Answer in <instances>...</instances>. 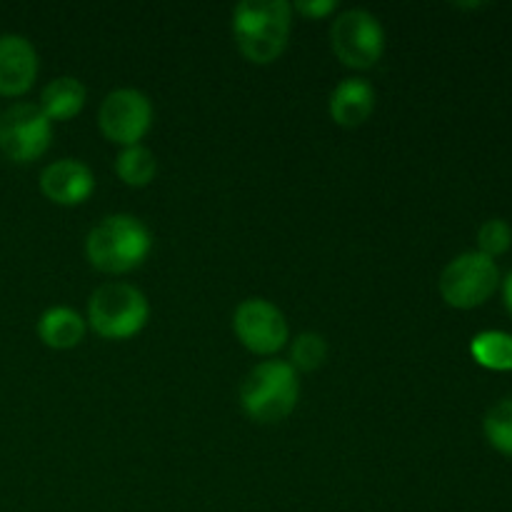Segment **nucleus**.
<instances>
[{"label":"nucleus","mask_w":512,"mask_h":512,"mask_svg":"<svg viewBox=\"0 0 512 512\" xmlns=\"http://www.w3.org/2000/svg\"><path fill=\"white\" fill-rule=\"evenodd\" d=\"M293 28V5L285 0H243L233 10V33L250 63L268 65L283 55Z\"/></svg>","instance_id":"nucleus-1"},{"label":"nucleus","mask_w":512,"mask_h":512,"mask_svg":"<svg viewBox=\"0 0 512 512\" xmlns=\"http://www.w3.org/2000/svg\"><path fill=\"white\" fill-rule=\"evenodd\" d=\"M153 250L150 230L133 215H108L85 240V255L100 273L123 275L145 263Z\"/></svg>","instance_id":"nucleus-2"},{"label":"nucleus","mask_w":512,"mask_h":512,"mask_svg":"<svg viewBox=\"0 0 512 512\" xmlns=\"http://www.w3.org/2000/svg\"><path fill=\"white\" fill-rule=\"evenodd\" d=\"M300 398L298 373L285 360H265L245 375L240 385L243 410L258 423H280L295 410Z\"/></svg>","instance_id":"nucleus-3"},{"label":"nucleus","mask_w":512,"mask_h":512,"mask_svg":"<svg viewBox=\"0 0 512 512\" xmlns=\"http://www.w3.org/2000/svg\"><path fill=\"white\" fill-rule=\"evenodd\" d=\"M150 315L148 298L135 285L105 283L90 295L88 323L100 338L128 340L145 328Z\"/></svg>","instance_id":"nucleus-4"},{"label":"nucleus","mask_w":512,"mask_h":512,"mask_svg":"<svg viewBox=\"0 0 512 512\" xmlns=\"http://www.w3.org/2000/svg\"><path fill=\"white\" fill-rule=\"evenodd\" d=\"M500 285V268L493 258L470 250L458 255L440 273V295L450 308L473 310L488 303Z\"/></svg>","instance_id":"nucleus-5"},{"label":"nucleus","mask_w":512,"mask_h":512,"mask_svg":"<svg viewBox=\"0 0 512 512\" xmlns=\"http://www.w3.org/2000/svg\"><path fill=\"white\" fill-rule=\"evenodd\" d=\"M330 43L343 65L368 70L378 65L385 50V30L373 13L363 8L345 10L330 28Z\"/></svg>","instance_id":"nucleus-6"},{"label":"nucleus","mask_w":512,"mask_h":512,"mask_svg":"<svg viewBox=\"0 0 512 512\" xmlns=\"http://www.w3.org/2000/svg\"><path fill=\"white\" fill-rule=\"evenodd\" d=\"M53 140V123L40 105L15 103L0 115V153L13 163H33Z\"/></svg>","instance_id":"nucleus-7"},{"label":"nucleus","mask_w":512,"mask_h":512,"mask_svg":"<svg viewBox=\"0 0 512 512\" xmlns=\"http://www.w3.org/2000/svg\"><path fill=\"white\" fill-rule=\"evenodd\" d=\"M98 123L110 143L130 148V145H138L153 125V105H150L148 95L140 90L118 88L105 95Z\"/></svg>","instance_id":"nucleus-8"},{"label":"nucleus","mask_w":512,"mask_h":512,"mask_svg":"<svg viewBox=\"0 0 512 512\" xmlns=\"http://www.w3.org/2000/svg\"><path fill=\"white\" fill-rule=\"evenodd\" d=\"M233 328L240 343L255 355H273L288 343V320L263 298H248L233 315Z\"/></svg>","instance_id":"nucleus-9"},{"label":"nucleus","mask_w":512,"mask_h":512,"mask_svg":"<svg viewBox=\"0 0 512 512\" xmlns=\"http://www.w3.org/2000/svg\"><path fill=\"white\" fill-rule=\"evenodd\" d=\"M38 78V53L23 35H0V95L18 98L28 93Z\"/></svg>","instance_id":"nucleus-10"},{"label":"nucleus","mask_w":512,"mask_h":512,"mask_svg":"<svg viewBox=\"0 0 512 512\" xmlns=\"http://www.w3.org/2000/svg\"><path fill=\"white\" fill-rule=\"evenodd\" d=\"M40 190L45 198L58 205H80L93 195L95 178L85 163L63 158L50 163L40 173Z\"/></svg>","instance_id":"nucleus-11"},{"label":"nucleus","mask_w":512,"mask_h":512,"mask_svg":"<svg viewBox=\"0 0 512 512\" xmlns=\"http://www.w3.org/2000/svg\"><path fill=\"white\" fill-rule=\"evenodd\" d=\"M375 88L365 78H345L330 95V115L343 128H358L373 115Z\"/></svg>","instance_id":"nucleus-12"},{"label":"nucleus","mask_w":512,"mask_h":512,"mask_svg":"<svg viewBox=\"0 0 512 512\" xmlns=\"http://www.w3.org/2000/svg\"><path fill=\"white\" fill-rule=\"evenodd\" d=\"M38 335L48 348L70 350L85 338V320L73 308H50L40 315Z\"/></svg>","instance_id":"nucleus-13"},{"label":"nucleus","mask_w":512,"mask_h":512,"mask_svg":"<svg viewBox=\"0 0 512 512\" xmlns=\"http://www.w3.org/2000/svg\"><path fill=\"white\" fill-rule=\"evenodd\" d=\"M85 105V85L78 78H63L50 80L48 85L40 93V110L45 113V118L53 123V120H70L83 110Z\"/></svg>","instance_id":"nucleus-14"},{"label":"nucleus","mask_w":512,"mask_h":512,"mask_svg":"<svg viewBox=\"0 0 512 512\" xmlns=\"http://www.w3.org/2000/svg\"><path fill=\"white\" fill-rule=\"evenodd\" d=\"M470 355L475 363L495 373H508L512 370V335L503 330H485L478 333L470 343Z\"/></svg>","instance_id":"nucleus-15"},{"label":"nucleus","mask_w":512,"mask_h":512,"mask_svg":"<svg viewBox=\"0 0 512 512\" xmlns=\"http://www.w3.org/2000/svg\"><path fill=\"white\" fill-rule=\"evenodd\" d=\"M115 170H118L120 180L130 188H143L158 173V163H155V155L150 153L143 145H130L123 148V153L115 160Z\"/></svg>","instance_id":"nucleus-16"},{"label":"nucleus","mask_w":512,"mask_h":512,"mask_svg":"<svg viewBox=\"0 0 512 512\" xmlns=\"http://www.w3.org/2000/svg\"><path fill=\"white\" fill-rule=\"evenodd\" d=\"M488 443L505 458H512V395L495 403L483 420Z\"/></svg>","instance_id":"nucleus-17"},{"label":"nucleus","mask_w":512,"mask_h":512,"mask_svg":"<svg viewBox=\"0 0 512 512\" xmlns=\"http://www.w3.org/2000/svg\"><path fill=\"white\" fill-rule=\"evenodd\" d=\"M328 358V343H325L323 335L318 333H303L295 338L293 350H290V360H293V368L295 370H318L320 365L325 363Z\"/></svg>","instance_id":"nucleus-18"},{"label":"nucleus","mask_w":512,"mask_h":512,"mask_svg":"<svg viewBox=\"0 0 512 512\" xmlns=\"http://www.w3.org/2000/svg\"><path fill=\"white\" fill-rule=\"evenodd\" d=\"M512 245V228L503 218H490L480 225L478 230V253L488 255V258H498V255L508 253Z\"/></svg>","instance_id":"nucleus-19"},{"label":"nucleus","mask_w":512,"mask_h":512,"mask_svg":"<svg viewBox=\"0 0 512 512\" xmlns=\"http://www.w3.org/2000/svg\"><path fill=\"white\" fill-rule=\"evenodd\" d=\"M338 8V3L335 0H305V3H295L293 10H298V13L308 15V18H323V15L333 13V10Z\"/></svg>","instance_id":"nucleus-20"},{"label":"nucleus","mask_w":512,"mask_h":512,"mask_svg":"<svg viewBox=\"0 0 512 512\" xmlns=\"http://www.w3.org/2000/svg\"><path fill=\"white\" fill-rule=\"evenodd\" d=\"M503 300H505V308H508V313L512 318V270H510L508 278H505V283H503Z\"/></svg>","instance_id":"nucleus-21"}]
</instances>
